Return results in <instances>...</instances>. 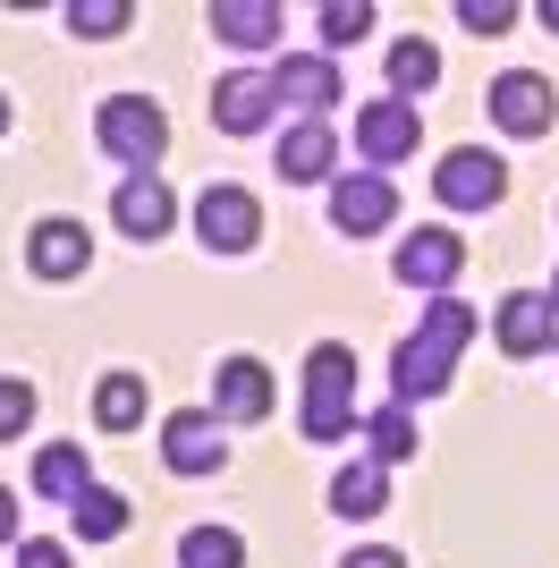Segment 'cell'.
Masks as SVG:
<instances>
[{
  "label": "cell",
  "mask_w": 559,
  "mask_h": 568,
  "mask_svg": "<svg viewBox=\"0 0 559 568\" xmlns=\"http://www.w3.org/2000/svg\"><path fill=\"white\" fill-rule=\"evenodd\" d=\"M297 425H305V442H339V433H356V356L339 348V339H323V348L305 356Z\"/></svg>",
  "instance_id": "obj_1"
},
{
  "label": "cell",
  "mask_w": 559,
  "mask_h": 568,
  "mask_svg": "<svg viewBox=\"0 0 559 568\" xmlns=\"http://www.w3.org/2000/svg\"><path fill=\"white\" fill-rule=\"evenodd\" d=\"M466 332H475V314L441 297L416 339H398V399H433V390H449V356H458Z\"/></svg>",
  "instance_id": "obj_2"
},
{
  "label": "cell",
  "mask_w": 559,
  "mask_h": 568,
  "mask_svg": "<svg viewBox=\"0 0 559 568\" xmlns=\"http://www.w3.org/2000/svg\"><path fill=\"white\" fill-rule=\"evenodd\" d=\"M433 187H441L449 213H491V204L509 195V170H500V153H484V144H458V153L433 170Z\"/></svg>",
  "instance_id": "obj_3"
},
{
  "label": "cell",
  "mask_w": 559,
  "mask_h": 568,
  "mask_svg": "<svg viewBox=\"0 0 559 568\" xmlns=\"http://www.w3.org/2000/svg\"><path fill=\"white\" fill-rule=\"evenodd\" d=\"M93 128H102V144H111V162H136V170L162 162V144H170V119L153 111V102H136V94H111Z\"/></svg>",
  "instance_id": "obj_4"
},
{
  "label": "cell",
  "mask_w": 559,
  "mask_h": 568,
  "mask_svg": "<svg viewBox=\"0 0 559 568\" xmlns=\"http://www.w3.org/2000/svg\"><path fill=\"white\" fill-rule=\"evenodd\" d=\"M263 230V204L246 187H204V204H195V237H204L212 255H246Z\"/></svg>",
  "instance_id": "obj_5"
},
{
  "label": "cell",
  "mask_w": 559,
  "mask_h": 568,
  "mask_svg": "<svg viewBox=\"0 0 559 568\" xmlns=\"http://www.w3.org/2000/svg\"><path fill=\"white\" fill-rule=\"evenodd\" d=\"M162 458H170L179 475H221V467H230V442L212 433L204 407H179V416L162 425Z\"/></svg>",
  "instance_id": "obj_6"
},
{
  "label": "cell",
  "mask_w": 559,
  "mask_h": 568,
  "mask_svg": "<svg viewBox=\"0 0 559 568\" xmlns=\"http://www.w3.org/2000/svg\"><path fill=\"white\" fill-rule=\"evenodd\" d=\"M491 119L509 128V136H542L559 119V94L542 85V77H526V69H509L500 85H491Z\"/></svg>",
  "instance_id": "obj_7"
},
{
  "label": "cell",
  "mask_w": 559,
  "mask_h": 568,
  "mask_svg": "<svg viewBox=\"0 0 559 568\" xmlns=\"http://www.w3.org/2000/svg\"><path fill=\"white\" fill-rule=\"evenodd\" d=\"M111 213H119V230L136 237V246H153V237L170 230V213H179V204H170V187L153 179V170H136V179H119Z\"/></svg>",
  "instance_id": "obj_8"
},
{
  "label": "cell",
  "mask_w": 559,
  "mask_h": 568,
  "mask_svg": "<svg viewBox=\"0 0 559 568\" xmlns=\"http://www.w3.org/2000/svg\"><path fill=\"white\" fill-rule=\"evenodd\" d=\"M356 153H365V162H407V153H416V102H373L365 119H356Z\"/></svg>",
  "instance_id": "obj_9"
},
{
  "label": "cell",
  "mask_w": 559,
  "mask_h": 568,
  "mask_svg": "<svg viewBox=\"0 0 559 568\" xmlns=\"http://www.w3.org/2000/svg\"><path fill=\"white\" fill-rule=\"evenodd\" d=\"M280 111V94H272V77H221V85H212V119H221V128H230V136H255L263 119Z\"/></svg>",
  "instance_id": "obj_10"
},
{
  "label": "cell",
  "mask_w": 559,
  "mask_h": 568,
  "mask_svg": "<svg viewBox=\"0 0 559 568\" xmlns=\"http://www.w3.org/2000/svg\"><path fill=\"white\" fill-rule=\"evenodd\" d=\"M458 255H466V246L449 230H416L407 246H398V281H407V288H449V281H458Z\"/></svg>",
  "instance_id": "obj_11"
},
{
  "label": "cell",
  "mask_w": 559,
  "mask_h": 568,
  "mask_svg": "<svg viewBox=\"0 0 559 568\" xmlns=\"http://www.w3.org/2000/svg\"><path fill=\"white\" fill-rule=\"evenodd\" d=\"M390 213H398L390 179H339V187H331V221H339L348 237H365V230H390Z\"/></svg>",
  "instance_id": "obj_12"
},
{
  "label": "cell",
  "mask_w": 559,
  "mask_h": 568,
  "mask_svg": "<svg viewBox=\"0 0 559 568\" xmlns=\"http://www.w3.org/2000/svg\"><path fill=\"white\" fill-rule=\"evenodd\" d=\"M26 263L43 272V281H77L93 263V237L77 230V221H34V246H26Z\"/></svg>",
  "instance_id": "obj_13"
},
{
  "label": "cell",
  "mask_w": 559,
  "mask_h": 568,
  "mask_svg": "<svg viewBox=\"0 0 559 568\" xmlns=\"http://www.w3.org/2000/svg\"><path fill=\"white\" fill-rule=\"evenodd\" d=\"M212 34L237 43V51L280 43V0H212Z\"/></svg>",
  "instance_id": "obj_14"
},
{
  "label": "cell",
  "mask_w": 559,
  "mask_h": 568,
  "mask_svg": "<svg viewBox=\"0 0 559 568\" xmlns=\"http://www.w3.org/2000/svg\"><path fill=\"white\" fill-rule=\"evenodd\" d=\"M272 94L297 102V111H331V102H339V69H331V60H280Z\"/></svg>",
  "instance_id": "obj_15"
},
{
  "label": "cell",
  "mask_w": 559,
  "mask_h": 568,
  "mask_svg": "<svg viewBox=\"0 0 559 568\" xmlns=\"http://www.w3.org/2000/svg\"><path fill=\"white\" fill-rule=\"evenodd\" d=\"M212 399H221V416H237V425H246V416H263V407H272V374H263L255 356H230Z\"/></svg>",
  "instance_id": "obj_16"
},
{
  "label": "cell",
  "mask_w": 559,
  "mask_h": 568,
  "mask_svg": "<svg viewBox=\"0 0 559 568\" xmlns=\"http://www.w3.org/2000/svg\"><path fill=\"white\" fill-rule=\"evenodd\" d=\"M500 348L509 356H542L551 348V297H509V306H500Z\"/></svg>",
  "instance_id": "obj_17"
},
{
  "label": "cell",
  "mask_w": 559,
  "mask_h": 568,
  "mask_svg": "<svg viewBox=\"0 0 559 568\" xmlns=\"http://www.w3.org/2000/svg\"><path fill=\"white\" fill-rule=\"evenodd\" d=\"M69 518H77V535H85V544H111V535H128V500L102 493V484H85V493L69 500Z\"/></svg>",
  "instance_id": "obj_18"
},
{
  "label": "cell",
  "mask_w": 559,
  "mask_h": 568,
  "mask_svg": "<svg viewBox=\"0 0 559 568\" xmlns=\"http://www.w3.org/2000/svg\"><path fill=\"white\" fill-rule=\"evenodd\" d=\"M93 416H102V433H136L144 425V382L136 374H111L102 390H93Z\"/></svg>",
  "instance_id": "obj_19"
},
{
  "label": "cell",
  "mask_w": 559,
  "mask_h": 568,
  "mask_svg": "<svg viewBox=\"0 0 559 568\" xmlns=\"http://www.w3.org/2000/svg\"><path fill=\"white\" fill-rule=\"evenodd\" d=\"M85 484H93V475H85V450H69V442L34 458V493H43V500H77Z\"/></svg>",
  "instance_id": "obj_20"
},
{
  "label": "cell",
  "mask_w": 559,
  "mask_h": 568,
  "mask_svg": "<svg viewBox=\"0 0 559 568\" xmlns=\"http://www.w3.org/2000/svg\"><path fill=\"white\" fill-rule=\"evenodd\" d=\"M179 568H246V544H237L230 526H186Z\"/></svg>",
  "instance_id": "obj_21"
},
{
  "label": "cell",
  "mask_w": 559,
  "mask_h": 568,
  "mask_svg": "<svg viewBox=\"0 0 559 568\" xmlns=\"http://www.w3.org/2000/svg\"><path fill=\"white\" fill-rule=\"evenodd\" d=\"M331 162H339V144H331V128H297V136L280 144V170H288V179H305V187H314V179H323Z\"/></svg>",
  "instance_id": "obj_22"
},
{
  "label": "cell",
  "mask_w": 559,
  "mask_h": 568,
  "mask_svg": "<svg viewBox=\"0 0 559 568\" xmlns=\"http://www.w3.org/2000/svg\"><path fill=\"white\" fill-rule=\"evenodd\" d=\"M433 77H441V51H433V43H416V34H407V43L390 51V85H398V102H416L424 85H433Z\"/></svg>",
  "instance_id": "obj_23"
},
{
  "label": "cell",
  "mask_w": 559,
  "mask_h": 568,
  "mask_svg": "<svg viewBox=\"0 0 559 568\" xmlns=\"http://www.w3.org/2000/svg\"><path fill=\"white\" fill-rule=\"evenodd\" d=\"M331 509H339V518H373V509H382V467H339Z\"/></svg>",
  "instance_id": "obj_24"
},
{
  "label": "cell",
  "mask_w": 559,
  "mask_h": 568,
  "mask_svg": "<svg viewBox=\"0 0 559 568\" xmlns=\"http://www.w3.org/2000/svg\"><path fill=\"white\" fill-rule=\"evenodd\" d=\"M314 26H323L331 51H348V43H365V34H373V9H365V0H323V18H314Z\"/></svg>",
  "instance_id": "obj_25"
},
{
  "label": "cell",
  "mask_w": 559,
  "mask_h": 568,
  "mask_svg": "<svg viewBox=\"0 0 559 568\" xmlns=\"http://www.w3.org/2000/svg\"><path fill=\"white\" fill-rule=\"evenodd\" d=\"M373 458H407V450H416V416H407V399H398V407H382V416H373Z\"/></svg>",
  "instance_id": "obj_26"
},
{
  "label": "cell",
  "mask_w": 559,
  "mask_h": 568,
  "mask_svg": "<svg viewBox=\"0 0 559 568\" xmlns=\"http://www.w3.org/2000/svg\"><path fill=\"white\" fill-rule=\"evenodd\" d=\"M69 26L77 34H119V26H128V0H69Z\"/></svg>",
  "instance_id": "obj_27"
},
{
  "label": "cell",
  "mask_w": 559,
  "mask_h": 568,
  "mask_svg": "<svg viewBox=\"0 0 559 568\" xmlns=\"http://www.w3.org/2000/svg\"><path fill=\"white\" fill-rule=\"evenodd\" d=\"M458 26H466V34H509L517 9H509V0H458Z\"/></svg>",
  "instance_id": "obj_28"
},
{
  "label": "cell",
  "mask_w": 559,
  "mask_h": 568,
  "mask_svg": "<svg viewBox=\"0 0 559 568\" xmlns=\"http://www.w3.org/2000/svg\"><path fill=\"white\" fill-rule=\"evenodd\" d=\"M26 425H34V390H26V382H0V442H18Z\"/></svg>",
  "instance_id": "obj_29"
},
{
  "label": "cell",
  "mask_w": 559,
  "mask_h": 568,
  "mask_svg": "<svg viewBox=\"0 0 559 568\" xmlns=\"http://www.w3.org/2000/svg\"><path fill=\"white\" fill-rule=\"evenodd\" d=\"M18 568H69V551H60V544H26Z\"/></svg>",
  "instance_id": "obj_30"
},
{
  "label": "cell",
  "mask_w": 559,
  "mask_h": 568,
  "mask_svg": "<svg viewBox=\"0 0 559 568\" xmlns=\"http://www.w3.org/2000/svg\"><path fill=\"white\" fill-rule=\"evenodd\" d=\"M18 535V500H9V484H0V544Z\"/></svg>",
  "instance_id": "obj_31"
},
{
  "label": "cell",
  "mask_w": 559,
  "mask_h": 568,
  "mask_svg": "<svg viewBox=\"0 0 559 568\" xmlns=\"http://www.w3.org/2000/svg\"><path fill=\"white\" fill-rule=\"evenodd\" d=\"M348 568H407V560H398V551H356Z\"/></svg>",
  "instance_id": "obj_32"
},
{
  "label": "cell",
  "mask_w": 559,
  "mask_h": 568,
  "mask_svg": "<svg viewBox=\"0 0 559 568\" xmlns=\"http://www.w3.org/2000/svg\"><path fill=\"white\" fill-rule=\"evenodd\" d=\"M542 26H559V0H542Z\"/></svg>",
  "instance_id": "obj_33"
},
{
  "label": "cell",
  "mask_w": 559,
  "mask_h": 568,
  "mask_svg": "<svg viewBox=\"0 0 559 568\" xmlns=\"http://www.w3.org/2000/svg\"><path fill=\"white\" fill-rule=\"evenodd\" d=\"M0 128H9V102H0Z\"/></svg>",
  "instance_id": "obj_34"
},
{
  "label": "cell",
  "mask_w": 559,
  "mask_h": 568,
  "mask_svg": "<svg viewBox=\"0 0 559 568\" xmlns=\"http://www.w3.org/2000/svg\"><path fill=\"white\" fill-rule=\"evenodd\" d=\"M551 306H559V281H551Z\"/></svg>",
  "instance_id": "obj_35"
}]
</instances>
